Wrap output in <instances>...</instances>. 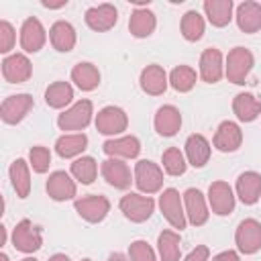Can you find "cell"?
<instances>
[{
    "instance_id": "83f0119b",
    "label": "cell",
    "mask_w": 261,
    "mask_h": 261,
    "mask_svg": "<svg viewBox=\"0 0 261 261\" xmlns=\"http://www.w3.org/2000/svg\"><path fill=\"white\" fill-rule=\"evenodd\" d=\"M204 14L212 27H226L232 20V0H204Z\"/></svg>"
},
{
    "instance_id": "ac0fdd59",
    "label": "cell",
    "mask_w": 261,
    "mask_h": 261,
    "mask_svg": "<svg viewBox=\"0 0 261 261\" xmlns=\"http://www.w3.org/2000/svg\"><path fill=\"white\" fill-rule=\"evenodd\" d=\"M214 147L222 153H232L241 147L243 143V130L237 122L232 120H222L214 133Z\"/></svg>"
},
{
    "instance_id": "f1b7e54d",
    "label": "cell",
    "mask_w": 261,
    "mask_h": 261,
    "mask_svg": "<svg viewBox=\"0 0 261 261\" xmlns=\"http://www.w3.org/2000/svg\"><path fill=\"white\" fill-rule=\"evenodd\" d=\"M71 82L82 90V92H92L100 86V71L94 63L90 61H80L71 69Z\"/></svg>"
},
{
    "instance_id": "4316f807",
    "label": "cell",
    "mask_w": 261,
    "mask_h": 261,
    "mask_svg": "<svg viewBox=\"0 0 261 261\" xmlns=\"http://www.w3.org/2000/svg\"><path fill=\"white\" fill-rule=\"evenodd\" d=\"M232 112L241 122H253L261 116V100L249 92H241L232 98Z\"/></svg>"
},
{
    "instance_id": "7a4b0ae2",
    "label": "cell",
    "mask_w": 261,
    "mask_h": 261,
    "mask_svg": "<svg viewBox=\"0 0 261 261\" xmlns=\"http://www.w3.org/2000/svg\"><path fill=\"white\" fill-rule=\"evenodd\" d=\"M94 106L90 100H77L57 116V126L61 130H84L92 122Z\"/></svg>"
},
{
    "instance_id": "603a6c76",
    "label": "cell",
    "mask_w": 261,
    "mask_h": 261,
    "mask_svg": "<svg viewBox=\"0 0 261 261\" xmlns=\"http://www.w3.org/2000/svg\"><path fill=\"white\" fill-rule=\"evenodd\" d=\"M139 82H141V90L147 92L149 96H161L169 86V77H167L165 69L161 65H157V63L147 65L141 71Z\"/></svg>"
},
{
    "instance_id": "f6af8a7d",
    "label": "cell",
    "mask_w": 261,
    "mask_h": 261,
    "mask_svg": "<svg viewBox=\"0 0 261 261\" xmlns=\"http://www.w3.org/2000/svg\"><path fill=\"white\" fill-rule=\"evenodd\" d=\"M49 261H71V259H69L65 253H55V255L49 257Z\"/></svg>"
},
{
    "instance_id": "ffe728a7",
    "label": "cell",
    "mask_w": 261,
    "mask_h": 261,
    "mask_svg": "<svg viewBox=\"0 0 261 261\" xmlns=\"http://www.w3.org/2000/svg\"><path fill=\"white\" fill-rule=\"evenodd\" d=\"M153 126L161 137H173L181 128V112L173 104H163L155 112Z\"/></svg>"
},
{
    "instance_id": "ab89813d",
    "label": "cell",
    "mask_w": 261,
    "mask_h": 261,
    "mask_svg": "<svg viewBox=\"0 0 261 261\" xmlns=\"http://www.w3.org/2000/svg\"><path fill=\"white\" fill-rule=\"evenodd\" d=\"M128 259L130 261H157V255L147 241H133L128 245Z\"/></svg>"
},
{
    "instance_id": "bcb514c9",
    "label": "cell",
    "mask_w": 261,
    "mask_h": 261,
    "mask_svg": "<svg viewBox=\"0 0 261 261\" xmlns=\"http://www.w3.org/2000/svg\"><path fill=\"white\" fill-rule=\"evenodd\" d=\"M0 261H10V259H8V255H6V253H2V255H0Z\"/></svg>"
},
{
    "instance_id": "e575fe53",
    "label": "cell",
    "mask_w": 261,
    "mask_h": 261,
    "mask_svg": "<svg viewBox=\"0 0 261 261\" xmlns=\"http://www.w3.org/2000/svg\"><path fill=\"white\" fill-rule=\"evenodd\" d=\"M73 100V88L67 82H53L45 90V102L49 108H65Z\"/></svg>"
},
{
    "instance_id": "7c38bea8",
    "label": "cell",
    "mask_w": 261,
    "mask_h": 261,
    "mask_svg": "<svg viewBox=\"0 0 261 261\" xmlns=\"http://www.w3.org/2000/svg\"><path fill=\"white\" fill-rule=\"evenodd\" d=\"M208 204L214 214L228 216L234 210V192L226 181H212L208 188Z\"/></svg>"
},
{
    "instance_id": "8fae6325",
    "label": "cell",
    "mask_w": 261,
    "mask_h": 261,
    "mask_svg": "<svg viewBox=\"0 0 261 261\" xmlns=\"http://www.w3.org/2000/svg\"><path fill=\"white\" fill-rule=\"evenodd\" d=\"M100 173L106 179V184L116 190H126L130 186V181H135V175H130L128 165L116 157H108L106 161H102Z\"/></svg>"
},
{
    "instance_id": "7402d4cb",
    "label": "cell",
    "mask_w": 261,
    "mask_h": 261,
    "mask_svg": "<svg viewBox=\"0 0 261 261\" xmlns=\"http://www.w3.org/2000/svg\"><path fill=\"white\" fill-rule=\"evenodd\" d=\"M237 196L245 206H253L261 198V173L257 171H245L237 177Z\"/></svg>"
},
{
    "instance_id": "6da1fadb",
    "label": "cell",
    "mask_w": 261,
    "mask_h": 261,
    "mask_svg": "<svg viewBox=\"0 0 261 261\" xmlns=\"http://www.w3.org/2000/svg\"><path fill=\"white\" fill-rule=\"evenodd\" d=\"M253 63H255V57H253V53L249 49H245V47L230 49L228 55H226V65H224L226 80L237 84V86H243L247 75L253 69Z\"/></svg>"
},
{
    "instance_id": "ba28073f",
    "label": "cell",
    "mask_w": 261,
    "mask_h": 261,
    "mask_svg": "<svg viewBox=\"0 0 261 261\" xmlns=\"http://www.w3.org/2000/svg\"><path fill=\"white\" fill-rule=\"evenodd\" d=\"M237 249L245 255H253L261 249V222L255 218H245L234 230Z\"/></svg>"
},
{
    "instance_id": "b9f144b4",
    "label": "cell",
    "mask_w": 261,
    "mask_h": 261,
    "mask_svg": "<svg viewBox=\"0 0 261 261\" xmlns=\"http://www.w3.org/2000/svg\"><path fill=\"white\" fill-rule=\"evenodd\" d=\"M208 257H210L208 247H206V245H198L196 249H192V251L188 253V257H186L184 261H208Z\"/></svg>"
},
{
    "instance_id": "9a60e30c",
    "label": "cell",
    "mask_w": 261,
    "mask_h": 261,
    "mask_svg": "<svg viewBox=\"0 0 261 261\" xmlns=\"http://www.w3.org/2000/svg\"><path fill=\"white\" fill-rule=\"evenodd\" d=\"M47 41V31L39 18L29 16L20 27V47L24 53H37Z\"/></svg>"
},
{
    "instance_id": "d6986e66",
    "label": "cell",
    "mask_w": 261,
    "mask_h": 261,
    "mask_svg": "<svg viewBox=\"0 0 261 261\" xmlns=\"http://www.w3.org/2000/svg\"><path fill=\"white\" fill-rule=\"evenodd\" d=\"M224 73V63H222V53L216 47H208L200 55V77L206 84H216L220 82Z\"/></svg>"
},
{
    "instance_id": "74e56055",
    "label": "cell",
    "mask_w": 261,
    "mask_h": 261,
    "mask_svg": "<svg viewBox=\"0 0 261 261\" xmlns=\"http://www.w3.org/2000/svg\"><path fill=\"white\" fill-rule=\"evenodd\" d=\"M161 163H163L165 173H169V175H184L186 167H188V161H186L184 153L177 147L165 149L163 155H161Z\"/></svg>"
},
{
    "instance_id": "4fadbf2b",
    "label": "cell",
    "mask_w": 261,
    "mask_h": 261,
    "mask_svg": "<svg viewBox=\"0 0 261 261\" xmlns=\"http://www.w3.org/2000/svg\"><path fill=\"white\" fill-rule=\"evenodd\" d=\"M84 20H86V24H88L92 31L104 33V31H110V29L116 24V20H118V10H116L114 4L104 2V4H98V6L88 8L86 14H84Z\"/></svg>"
},
{
    "instance_id": "3957f363",
    "label": "cell",
    "mask_w": 261,
    "mask_h": 261,
    "mask_svg": "<svg viewBox=\"0 0 261 261\" xmlns=\"http://www.w3.org/2000/svg\"><path fill=\"white\" fill-rule=\"evenodd\" d=\"M118 208L124 214V218H128L130 222H145L155 212V200L151 196H141V194L128 192L120 198Z\"/></svg>"
},
{
    "instance_id": "1f68e13d",
    "label": "cell",
    "mask_w": 261,
    "mask_h": 261,
    "mask_svg": "<svg viewBox=\"0 0 261 261\" xmlns=\"http://www.w3.org/2000/svg\"><path fill=\"white\" fill-rule=\"evenodd\" d=\"M8 175H10V181H12V188L16 192L18 198H27L31 194V169H29V163L24 159H14L10 163V169H8Z\"/></svg>"
},
{
    "instance_id": "52a82bcc",
    "label": "cell",
    "mask_w": 261,
    "mask_h": 261,
    "mask_svg": "<svg viewBox=\"0 0 261 261\" xmlns=\"http://www.w3.org/2000/svg\"><path fill=\"white\" fill-rule=\"evenodd\" d=\"M135 184L143 194H155L163 186V169L149 159H141L135 165Z\"/></svg>"
},
{
    "instance_id": "8992f818",
    "label": "cell",
    "mask_w": 261,
    "mask_h": 261,
    "mask_svg": "<svg viewBox=\"0 0 261 261\" xmlns=\"http://www.w3.org/2000/svg\"><path fill=\"white\" fill-rule=\"evenodd\" d=\"M73 208H75V212L84 220H88L92 224H98V222H102L108 216V212H110V200L106 196H102V194H90V196L77 198L73 202Z\"/></svg>"
},
{
    "instance_id": "8d00e7d4",
    "label": "cell",
    "mask_w": 261,
    "mask_h": 261,
    "mask_svg": "<svg viewBox=\"0 0 261 261\" xmlns=\"http://www.w3.org/2000/svg\"><path fill=\"white\" fill-rule=\"evenodd\" d=\"M196 71L190 65H177L169 73V86L175 92H190L196 86Z\"/></svg>"
},
{
    "instance_id": "5bb4252c",
    "label": "cell",
    "mask_w": 261,
    "mask_h": 261,
    "mask_svg": "<svg viewBox=\"0 0 261 261\" xmlns=\"http://www.w3.org/2000/svg\"><path fill=\"white\" fill-rule=\"evenodd\" d=\"M2 75L8 84H24L33 75V65L24 53H12L2 61Z\"/></svg>"
},
{
    "instance_id": "c3c4849f",
    "label": "cell",
    "mask_w": 261,
    "mask_h": 261,
    "mask_svg": "<svg viewBox=\"0 0 261 261\" xmlns=\"http://www.w3.org/2000/svg\"><path fill=\"white\" fill-rule=\"evenodd\" d=\"M82 261H92V259H82Z\"/></svg>"
},
{
    "instance_id": "2e32d148",
    "label": "cell",
    "mask_w": 261,
    "mask_h": 261,
    "mask_svg": "<svg viewBox=\"0 0 261 261\" xmlns=\"http://www.w3.org/2000/svg\"><path fill=\"white\" fill-rule=\"evenodd\" d=\"M181 198H184V208H186V216H188L190 224H194V226L206 224L210 212H208L204 194L200 190H196V188H188Z\"/></svg>"
},
{
    "instance_id": "f546056e",
    "label": "cell",
    "mask_w": 261,
    "mask_h": 261,
    "mask_svg": "<svg viewBox=\"0 0 261 261\" xmlns=\"http://www.w3.org/2000/svg\"><path fill=\"white\" fill-rule=\"evenodd\" d=\"M155 27H157V18H155V14L149 8H137V10H133V14L128 18V31H130L133 37L145 39V37L153 35Z\"/></svg>"
},
{
    "instance_id": "484cf974",
    "label": "cell",
    "mask_w": 261,
    "mask_h": 261,
    "mask_svg": "<svg viewBox=\"0 0 261 261\" xmlns=\"http://www.w3.org/2000/svg\"><path fill=\"white\" fill-rule=\"evenodd\" d=\"M237 24L243 33H257L261 29V4L253 0H245L237 6Z\"/></svg>"
},
{
    "instance_id": "4dcf8cb0",
    "label": "cell",
    "mask_w": 261,
    "mask_h": 261,
    "mask_svg": "<svg viewBox=\"0 0 261 261\" xmlns=\"http://www.w3.org/2000/svg\"><path fill=\"white\" fill-rule=\"evenodd\" d=\"M88 147V137L84 133H73V135H61L55 141V151L61 159H71L77 157L86 151Z\"/></svg>"
},
{
    "instance_id": "277c9868",
    "label": "cell",
    "mask_w": 261,
    "mask_h": 261,
    "mask_svg": "<svg viewBox=\"0 0 261 261\" xmlns=\"http://www.w3.org/2000/svg\"><path fill=\"white\" fill-rule=\"evenodd\" d=\"M159 208L161 214L165 216V220L177 228L184 230L186 228V208H184V198L179 196V192L175 188H165L159 196Z\"/></svg>"
},
{
    "instance_id": "836d02e7",
    "label": "cell",
    "mask_w": 261,
    "mask_h": 261,
    "mask_svg": "<svg viewBox=\"0 0 261 261\" xmlns=\"http://www.w3.org/2000/svg\"><path fill=\"white\" fill-rule=\"evenodd\" d=\"M181 35L186 41L190 43H196L204 37V29H206V22H204V16L198 12V10H188L184 16H181Z\"/></svg>"
},
{
    "instance_id": "60d3db41",
    "label": "cell",
    "mask_w": 261,
    "mask_h": 261,
    "mask_svg": "<svg viewBox=\"0 0 261 261\" xmlns=\"http://www.w3.org/2000/svg\"><path fill=\"white\" fill-rule=\"evenodd\" d=\"M14 43H16L14 27L8 20H0V53H10Z\"/></svg>"
},
{
    "instance_id": "cb8c5ba5",
    "label": "cell",
    "mask_w": 261,
    "mask_h": 261,
    "mask_svg": "<svg viewBox=\"0 0 261 261\" xmlns=\"http://www.w3.org/2000/svg\"><path fill=\"white\" fill-rule=\"evenodd\" d=\"M49 41H51V45H53L55 51L69 53L75 47V41H77V35H75L73 24L67 22V20L53 22L51 29H49Z\"/></svg>"
},
{
    "instance_id": "f35d334b",
    "label": "cell",
    "mask_w": 261,
    "mask_h": 261,
    "mask_svg": "<svg viewBox=\"0 0 261 261\" xmlns=\"http://www.w3.org/2000/svg\"><path fill=\"white\" fill-rule=\"evenodd\" d=\"M29 165L33 167L35 173H45L49 171V165H51V151L43 145H37L29 151Z\"/></svg>"
},
{
    "instance_id": "d6a6232c",
    "label": "cell",
    "mask_w": 261,
    "mask_h": 261,
    "mask_svg": "<svg viewBox=\"0 0 261 261\" xmlns=\"http://www.w3.org/2000/svg\"><path fill=\"white\" fill-rule=\"evenodd\" d=\"M181 237L175 230H161L157 237V251L161 261H179Z\"/></svg>"
},
{
    "instance_id": "30bf717a",
    "label": "cell",
    "mask_w": 261,
    "mask_h": 261,
    "mask_svg": "<svg viewBox=\"0 0 261 261\" xmlns=\"http://www.w3.org/2000/svg\"><path fill=\"white\" fill-rule=\"evenodd\" d=\"M35 106V100L31 94H12L4 98L0 106V116L6 124H18Z\"/></svg>"
},
{
    "instance_id": "d4e9b609",
    "label": "cell",
    "mask_w": 261,
    "mask_h": 261,
    "mask_svg": "<svg viewBox=\"0 0 261 261\" xmlns=\"http://www.w3.org/2000/svg\"><path fill=\"white\" fill-rule=\"evenodd\" d=\"M186 159L192 167H204L210 159V153H212V147L208 143V139L200 133L196 135H190L186 139Z\"/></svg>"
},
{
    "instance_id": "7bdbcfd3",
    "label": "cell",
    "mask_w": 261,
    "mask_h": 261,
    "mask_svg": "<svg viewBox=\"0 0 261 261\" xmlns=\"http://www.w3.org/2000/svg\"><path fill=\"white\" fill-rule=\"evenodd\" d=\"M212 261H241L239 259V253L237 251H222V253H218L216 257H212Z\"/></svg>"
},
{
    "instance_id": "e0dca14e",
    "label": "cell",
    "mask_w": 261,
    "mask_h": 261,
    "mask_svg": "<svg viewBox=\"0 0 261 261\" xmlns=\"http://www.w3.org/2000/svg\"><path fill=\"white\" fill-rule=\"evenodd\" d=\"M47 194L51 200L55 202H65V200H73L75 194H77V188H75V181L73 177L67 173V171H53L47 179Z\"/></svg>"
},
{
    "instance_id": "44dd1931",
    "label": "cell",
    "mask_w": 261,
    "mask_h": 261,
    "mask_svg": "<svg viewBox=\"0 0 261 261\" xmlns=\"http://www.w3.org/2000/svg\"><path fill=\"white\" fill-rule=\"evenodd\" d=\"M102 151L108 157L135 159L141 153V141L135 135H126V137H118V139H108V141H104Z\"/></svg>"
},
{
    "instance_id": "ee69618b",
    "label": "cell",
    "mask_w": 261,
    "mask_h": 261,
    "mask_svg": "<svg viewBox=\"0 0 261 261\" xmlns=\"http://www.w3.org/2000/svg\"><path fill=\"white\" fill-rule=\"evenodd\" d=\"M106 261H128V259H126V255H122V253H110Z\"/></svg>"
},
{
    "instance_id": "d590c367",
    "label": "cell",
    "mask_w": 261,
    "mask_h": 261,
    "mask_svg": "<svg viewBox=\"0 0 261 261\" xmlns=\"http://www.w3.org/2000/svg\"><path fill=\"white\" fill-rule=\"evenodd\" d=\"M71 175H73V179H77L84 186L92 184L96 179V175H98V163H96V159L90 157V155L77 157L71 163Z\"/></svg>"
},
{
    "instance_id": "7dc6e473",
    "label": "cell",
    "mask_w": 261,
    "mask_h": 261,
    "mask_svg": "<svg viewBox=\"0 0 261 261\" xmlns=\"http://www.w3.org/2000/svg\"><path fill=\"white\" fill-rule=\"evenodd\" d=\"M22 261H39V259H35V257H24Z\"/></svg>"
},
{
    "instance_id": "5b68a950",
    "label": "cell",
    "mask_w": 261,
    "mask_h": 261,
    "mask_svg": "<svg viewBox=\"0 0 261 261\" xmlns=\"http://www.w3.org/2000/svg\"><path fill=\"white\" fill-rule=\"evenodd\" d=\"M12 247L20 253H35L43 247V234L41 228L35 226L29 218H22L20 222H16L14 230H12Z\"/></svg>"
},
{
    "instance_id": "9c48e42d",
    "label": "cell",
    "mask_w": 261,
    "mask_h": 261,
    "mask_svg": "<svg viewBox=\"0 0 261 261\" xmlns=\"http://www.w3.org/2000/svg\"><path fill=\"white\" fill-rule=\"evenodd\" d=\"M96 130L108 137L120 135L122 130H126L128 126V116L120 106H104L98 114H96Z\"/></svg>"
}]
</instances>
